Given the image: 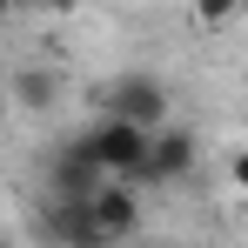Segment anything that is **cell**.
Here are the masks:
<instances>
[{
    "label": "cell",
    "mask_w": 248,
    "mask_h": 248,
    "mask_svg": "<svg viewBox=\"0 0 248 248\" xmlns=\"http://www.w3.org/2000/svg\"><path fill=\"white\" fill-rule=\"evenodd\" d=\"M0 248H14V235H7V228H0Z\"/></svg>",
    "instance_id": "30bf717a"
},
{
    "label": "cell",
    "mask_w": 248,
    "mask_h": 248,
    "mask_svg": "<svg viewBox=\"0 0 248 248\" xmlns=\"http://www.w3.org/2000/svg\"><path fill=\"white\" fill-rule=\"evenodd\" d=\"M54 101V74L47 67H20L14 74V108H47Z\"/></svg>",
    "instance_id": "52a82bcc"
},
{
    "label": "cell",
    "mask_w": 248,
    "mask_h": 248,
    "mask_svg": "<svg viewBox=\"0 0 248 248\" xmlns=\"http://www.w3.org/2000/svg\"><path fill=\"white\" fill-rule=\"evenodd\" d=\"M101 101H108V114H121V121L148 127V134L168 121V87L155 81V74H121V81L101 94Z\"/></svg>",
    "instance_id": "3957f363"
},
{
    "label": "cell",
    "mask_w": 248,
    "mask_h": 248,
    "mask_svg": "<svg viewBox=\"0 0 248 248\" xmlns=\"http://www.w3.org/2000/svg\"><path fill=\"white\" fill-rule=\"evenodd\" d=\"M7 7H34V14H67L74 0H7Z\"/></svg>",
    "instance_id": "9c48e42d"
},
{
    "label": "cell",
    "mask_w": 248,
    "mask_h": 248,
    "mask_svg": "<svg viewBox=\"0 0 248 248\" xmlns=\"http://www.w3.org/2000/svg\"><path fill=\"white\" fill-rule=\"evenodd\" d=\"M81 148L94 155V168L108 181H134L141 188V161H148V127L121 121V114H101V121L81 134Z\"/></svg>",
    "instance_id": "6da1fadb"
},
{
    "label": "cell",
    "mask_w": 248,
    "mask_h": 248,
    "mask_svg": "<svg viewBox=\"0 0 248 248\" xmlns=\"http://www.w3.org/2000/svg\"><path fill=\"white\" fill-rule=\"evenodd\" d=\"M41 235L54 248H108L94 215H87V195H47L41 202Z\"/></svg>",
    "instance_id": "277c9868"
},
{
    "label": "cell",
    "mask_w": 248,
    "mask_h": 248,
    "mask_svg": "<svg viewBox=\"0 0 248 248\" xmlns=\"http://www.w3.org/2000/svg\"><path fill=\"white\" fill-rule=\"evenodd\" d=\"M235 7H242V0H195V27H208V34H221V27L235 20Z\"/></svg>",
    "instance_id": "ba28073f"
},
{
    "label": "cell",
    "mask_w": 248,
    "mask_h": 248,
    "mask_svg": "<svg viewBox=\"0 0 248 248\" xmlns=\"http://www.w3.org/2000/svg\"><path fill=\"white\" fill-rule=\"evenodd\" d=\"M101 181H108V174L94 168V155L81 148V134L54 148V161H47V195H94Z\"/></svg>",
    "instance_id": "8992f818"
},
{
    "label": "cell",
    "mask_w": 248,
    "mask_h": 248,
    "mask_svg": "<svg viewBox=\"0 0 248 248\" xmlns=\"http://www.w3.org/2000/svg\"><path fill=\"white\" fill-rule=\"evenodd\" d=\"M202 161V148H195V134L188 127H155L148 134V161H141V188H161V181H188Z\"/></svg>",
    "instance_id": "7a4b0ae2"
},
{
    "label": "cell",
    "mask_w": 248,
    "mask_h": 248,
    "mask_svg": "<svg viewBox=\"0 0 248 248\" xmlns=\"http://www.w3.org/2000/svg\"><path fill=\"white\" fill-rule=\"evenodd\" d=\"M87 215H94L101 242H127V235L141 228V188H134V181H101V188L87 195Z\"/></svg>",
    "instance_id": "5b68a950"
}]
</instances>
